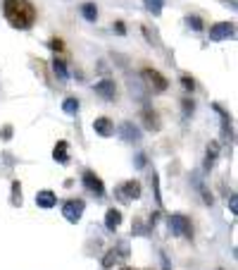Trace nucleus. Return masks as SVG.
I'll list each match as a JSON object with an SVG mask.
<instances>
[{"instance_id": "obj_16", "label": "nucleus", "mask_w": 238, "mask_h": 270, "mask_svg": "<svg viewBox=\"0 0 238 270\" xmlns=\"http://www.w3.org/2000/svg\"><path fill=\"white\" fill-rule=\"evenodd\" d=\"M62 110H65L67 115H77V112H79V101H77V98H65Z\"/></svg>"}, {"instance_id": "obj_6", "label": "nucleus", "mask_w": 238, "mask_h": 270, "mask_svg": "<svg viewBox=\"0 0 238 270\" xmlns=\"http://www.w3.org/2000/svg\"><path fill=\"white\" fill-rule=\"evenodd\" d=\"M83 184H86V189L93 191L95 196H105V187H103V182H100V177L91 172V170H86L83 172Z\"/></svg>"}, {"instance_id": "obj_7", "label": "nucleus", "mask_w": 238, "mask_h": 270, "mask_svg": "<svg viewBox=\"0 0 238 270\" xmlns=\"http://www.w3.org/2000/svg\"><path fill=\"white\" fill-rule=\"evenodd\" d=\"M95 94L103 96L105 101H112V98H115V94H117V89H115V81H110V79L98 81V84H95Z\"/></svg>"}, {"instance_id": "obj_20", "label": "nucleus", "mask_w": 238, "mask_h": 270, "mask_svg": "<svg viewBox=\"0 0 238 270\" xmlns=\"http://www.w3.org/2000/svg\"><path fill=\"white\" fill-rule=\"evenodd\" d=\"M117 258H119V254L112 249V251H110V254L103 258V266H105V268H112V263H117Z\"/></svg>"}, {"instance_id": "obj_4", "label": "nucleus", "mask_w": 238, "mask_h": 270, "mask_svg": "<svg viewBox=\"0 0 238 270\" xmlns=\"http://www.w3.org/2000/svg\"><path fill=\"white\" fill-rule=\"evenodd\" d=\"M83 201L81 199H77V201H67L65 206H62V216L69 220V222H79L81 216H83Z\"/></svg>"}, {"instance_id": "obj_11", "label": "nucleus", "mask_w": 238, "mask_h": 270, "mask_svg": "<svg viewBox=\"0 0 238 270\" xmlns=\"http://www.w3.org/2000/svg\"><path fill=\"white\" fill-rule=\"evenodd\" d=\"M36 203H39L40 208H53L55 203H57V196L50 189H43L36 194Z\"/></svg>"}, {"instance_id": "obj_22", "label": "nucleus", "mask_w": 238, "mask_h": 270, "mask_svg": "<svg viewBox=\"0 0 238 270\" xmlns=\"http://www.w3.org/2000/svg\"><path fill=\"white\" fill-rule=\"evenodd\" d=\"M143 117H146L148 129H158V122H155V115H153L150 110H146V112H143Z\"/></svg>"}, {"instance_id": "obj_15", "label": "nucleus", "mask_w": 238, "mask_h": 270, "mask_svg": "<svg viewBox=\"0 0 238 270\" xmlns=\"http://www.w3.org/2000/svg\"><path fill=\"white\" fill-rule=\"evenodd\" d=\"M81 14H83L86 22H95V19H98V7H95L93 2H83V5H81Z\"/></svg>"}, {"instance_id": "obj_1", "label": "nucleus", "mask_w": 238, "mask_h": 270, "mask_svg": "<svg viewBox=\"0 0 238 270\" xmlns=\"http://www.w3.org/2000/svg\"><path fill=\"white\" fill-rule=\"evenodd\" d=\"M5 17L14 29H29L36 12L29 0H5Z\"/></svg>"}, {"instance_id": "obj_18", "label": "nucleus", "mask_w": 238, "mask_h": 270, "mask_svg": "<svg viewBox=\"0 0 238 270\" xmlns=\"http://www.w3.org/2000/svg\"><path fill=\"white\" fill-rule=\"evenodd\" d=\"M143 2H146V7L155 14V17L162 12V5H164V0H143Z\"/></svg>"}, {"instance_id": "obj_29", "label": "nucleus", "mask_w": 238, "mask_h": 270, "mask_svg": "<svg viewBox=\"0 0 238 270\" xmlns=\"http://www.w3.org/2000/svg\"><path fill=\"white\" fill-rule=\"evenodd\" d=\"M10 136H12V127H5L2 129V139H10Z\"/></svg>"}, {"instance_id": "obj_31", "label": "nucleus", "mask_w": 238, "mask_h": 270, "mask_svg": "<svg viewBox=\"0 0 238 270\" xmlns=\"http://www.w3.org/2000/svg\"><path fill=\"white\" fill-rule=\"evenodd\" d=\"M124 270H131V268H124Z\"/></svg>"}, {"instance_id": "obj_8", "label": "nucleus", "mask_w": 238, "mask_h": 270, "mask_svg": "<svg viewBox=\"0 0 238 270\" xmlns=\"http://www.w3.org/2000/svg\"><path fill=\"white\" fill-rule=\"evenodd\" d=\"M119 134H121L124 141H141V129L133 127L131 122H124V124L119 127Z\"/></svg>"}, {"instance_id": "obj_13", "label": "nucleus", "mask_w": 238, "mask_h": 270, "mask_svg": "<svg viewBox=\"0 0 238 270\" xmlns=\"http://www.w3.org/2000/svg\"><path fill=\"white\" fill-rule=\"evenodd\" d=\"M53 158L60 165H67L69 162V156H67V141H57V146H55V151H53Z\"/></svg>"}, {"instance_id": "obj_17", "label": "nucleus", "mask_w": 238, "mask_h": 270, "mask_svg": "<svg viewBox=\"0 0 238 270\" xmlns=\"http://www.w3.org/2000/svg\"><path fill=\"white\" fill-rule=\"evenodd\" d=\"M53 72H55V74H57V77H60L62 81L69 77V72H67V67H65V62H62V60H55V62H53Z\"/></svg>"}, {"instance_id": "obj_2", "label": "nucleus", "mask_w": 238, "mask_h": 270, "mask_svg": "<svg viewBox=\"0 0 238 270\" xmlns=\"http://www.w3.org/2000/svg\"><path fill=\"white\" fill-rule=\"evenodd\" d=\"M169 230H172V234H176V237H193V230H191V222H188V217L184 216H172L169 217Z\"/></svg>"}, {"instance_id": "obj_30", "label": "nucleus", "mask_w": 238, "mask_h": 270, "mask_svg": "<svg viewBox=\"0 0 238 270\" xmlns=\"http://www.w3.org/2000/svg\"><path fill=\"white\" fill-rule=\"evenodd\" d=\"M115 31H117V34H124V24H121V22H117V24H115Z\"/></svg>"}, {"instance_id": "obj_14", "label": "nucleus", "mask_w": 238, "mask_h": 270, "mask_svg": "<svg viewBox=\"0 0 238 270\" xmlns=\"http://www.w3.org/2000/svg\"><path fill=\"white\" fill-rule=\"evenodd\" d=\"M217 156H219V144L217 141H212L210 146H207V158H205V170H212V165L217 161Z\"/></svg>"}, {"instance_id": "obj_28", "label": "nucleus", "mask_w": 238, "mask_h": 270, "mask_svg": "<svg viewBox=\"0 0 238 270\" xmlns=\"http://www.w3.org/2000/svg\"><path fill=\"white\" fill-rule=\"evenodd\" d=\"M184 110H186V115H191L193 112V101H184Z\"/></svg>"}, {"instance_id": "obj_5", "label": "nucleus", "mask_w": 238, "mask_h": 270, "mask_svg": "<svg viewBox=\"0 0 238 270\" xmlns=\"http://www.w3.org/2000/svg\"><path fill=\"white\" fill-rule=\"evenodd\" d=\"M234 34H236V29H234V24H231V22H219V24L210 27V39L212 41L234 39Z\"/></svg>"}, {"instance_id": "obj_19", "label": "nucleus", "mask_w": 238, "mask_h": 270, "mask_svg": "<svg viewBox=\"0 0 238 270\" xmlns=\"http://www.w3.org/2000/svg\"><path fill=\"white\" fill-rule=\"evenodd\" d=\"M196 184H198L200 194H202V201H205V203H210V206H212V203H214V199H212V194H210V191L205 189V184H202V182H198V179H196Z\"/></svg>"}, {"instance_id": "obj_27", "label": "nucleus", "mask_w": 238, "mask_h": 270, "mask_svg": "<svg viewBox=\"0 0 238 270\" xmlns=\"http://www.w3.org/2000/svg\"><path fill=\"white\" fill-rule=\"evenodd\" d=\"M143 165H146V156L138 153V156H136V167H143Z\"/></svg>"}, {"instance_id": "obj_24", "label": "nucleus", "mask_w": 238, "mask_h": 270, "mask_svg": "<svg viewBox=\"0 0 238 270\" xmlns=\"http://www.w3.org/2000/svg\"><path fill=\"white\" fill-rule=\"evenodd\" d=\"M181 84H184L186 91H193V89H196V81L191 79V77H181Z\"/></svg>"}, {"instance_id": "obj_10", "label": "nucleus", "mask_w": 238, "mask_h": 270, "mask_svg": "<svg viewBox=\"0 0 238 270\" xmlns=\"http://www.w3.org/2000/svg\"><path fill=\"white\" fill-rule=\"evenodd\" d=\"M143 77H146L158 91H164V89H167V79H164L159 72H155V69H143Z\"/></svg>"}, {"instance_id": "obj_12", "label": "nucleus", "mask_w": 238, "mask_h": 270, "mask_svg": "<svg viewBox=\"0 0 238 270\" xmlns=\"http://www.w3.org/2000/svg\"><path fill=\"white\" fill-rule=\"evenodd\" d=\"M119 225H121V213H119L117 208H110V211H107V216H105V227L115 232Z\"/></svg>"}, {"instance_id": "obj_23", "label": "nucleus", "mask_w": 238, "mask_h": 270, "mask_svg": "<svg viewBox=\"0 0 238 270\" xmlns=\"http://www.w3.org/2000/svg\"><path fill=\"white\" fill-rule=\"evenodd\" d=\"M12 203H22V189H19V182L12 184Z\"/></svg>"}, {"instance_id": "obj_9", "label": "nucleus", "mask_w": 238, "mask_h": 270, "mask_svg": "<svg viewBox=\"0 0 238 270\" xmlns=\"http://www.w3.org/2000/svg\"><path fill=\"white\" fill-rule=\"evenodd\" d=\"M93 129H95V134H100V136H112L115 134V124L107 120V117H98V120L93 122Z\"/></svg>"}, {"instance_id": "obj_25", "label": "nucleus", "mask_w": 238, "mask_h": 270, "mask_svg": "<svg viewBox=\"0 0 238 270\" xmlns=\"http://www.w3.org/2000/svg\"><path fill=\"white\" fill-rule=\"evenodd\" d=\"M229 206H231V213H238V199H236V194H231V199H229Z\"/></svg>"}, {"instance_id": "obj_21", "label": "nucleus", "mask_w": 238, "mask_h": 270, "mask_svg": "<svg viewBox=\"0 0 238 270\" xmlns=\"http://www.w3.org/2000/svg\"><path fill=\"white\" fill-rule=\"evenodd\" d=\"M186 24L193 29V31H202V22H200V17H188Z\"/></svg>"}, {"instance_id": "obj_3", "label": "nucleus", "mask_w": 238, "mask_h": 270, "mask_svg": "<svg viewBox=\"0 0 238 270\" xmlns=\"http://www.w3.org/2000/svg\"><path fill=\"white\" fill-rule=\"evenodd\" d=\"M117 196L121 201H136V199H141V184L131 179V182H124L121 187L117 189Z\"/></svg>"}, {"instance_id": "obj_26", "label": "nucleus", "mask_w": 238, "mask_h": 270, "mask_svg": "<svg viewBox=\"0 0 238 270\" xmlns=\"http://www.w3.org/2000/svg\"><path fill=\"white\" fill-rule=\"evenodd\" d=\"M50 48H53V51H62L65 46H62V41H60V39H53V41H50Z\"/></svg>"}]
</instances>
